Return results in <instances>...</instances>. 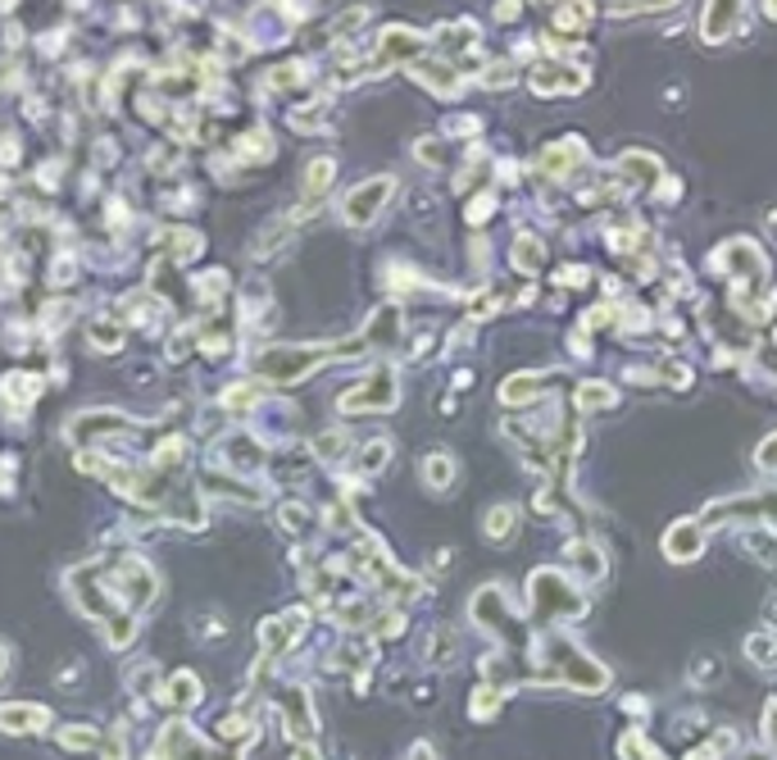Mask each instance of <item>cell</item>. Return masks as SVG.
Masks as SVG:
<instances>
[{
  "label": "cell",
  "instance_id": "1",
  "mask_svg": "<svg viewBox=\"0 0 777 760\" xmlns=\"http://www.w3.org/2000/svg\"><path fill=\"white\" fill-rule=\"evenodd\" d=\"M582 611H587V597L568 578H559L555 569H536L532 574V615L536 620L568 624V620H582Z\"/></svg>",
  "mask_w": 777,
  "mask_h": 760
},
{
  "label": "cell",
  "instance_id": "2",
  "mask_svg": "<svg viewBox=\"0 0 777 760\" xmlns=\"http://www.w3.org/2000/svg\"><path fill=\"white\" fill-rule=\"evenodd\" d=\"M741 14H745V0H710L701 19L705 41H728L741 28Z\"/></svg>",
  "mask_w": 777,
  "mask_h": 760
},
{
  "label": "cell",
  "instance_id": "3",
  "mask_svg": "<svg viewBox=\"0 0 777 760\" xmlns=\"http://www.w3.org/2000/svg\"><path fill=\"white\" fill-rule=\"evenodd\" d=\"M386 196H392V179H373L359 192H350L346 196V223H369L386 206Z\"/></svg>",
  "mask_w": 777,
  "mask_h": 760
},
{
  "label": "cell",
  "instance_id": "4",
  "mask_svg": "<svg viewBox=\"0 0 777 760\" xmlns=\"http://www.w3.org/2000/svg\"><path fill=\"white\" fill-rule=\"evenodd\" d=\"M392 401H396V378L382 369V373H373V378H369L365 388H355L342 405H346V410H386Z\"/></svg>",
  "mask_w": 777,
  "mask_h": 760
},
{
  "label": "cell",
  "instance_id": "5",
  "mask_svg": "<svg viewBox=\"0 0 777 760\" xmlns=\"http://www.w3.org/2000/svg\"><path fill=\"white\" fill-rule=\"evenodd\" d=\"M701 528H705V524H695V519L673 524L668 534H664V555H673V561H691V555L705 547V534H701Z\"/></svg>",
  "mask_w": 777,
  "mask_h": 760
},
{
  "label": "cell",
  "instance_id": "6",
  "mask_svg": "<svg viewBox=\"0 0 777 760\" xmlns=\"http://www.w3.org/2000/svg\"><path fill=\"white\" fill-rule=\"evenodd\" d=\"M423 478H428L432 492H446L455 483V461H451V455H428V461H423Z\"/></svg>",
  "mask_w": 777,
  "mask_h": 760
},
{
  "label": "cell",
  "instance_id": "7",
  "mask_svg": "<svg viewBox=\"0 0 777 760\" xmlns=\"http://www.w3.org/2000/svg\"><path fill=\"white\" fill-rule=\"evenodd\" d=\"M777 628L768 633H755V638H745V651H750V661H755L760 670H773L777 665V638H773Z\"/></svg>",
  "mask_w": 777,
  "mask_h": 760
},
{
  "label": "cell",
  "instance_id": "8",
  "mask_svg": "<svg viewBox=\"0 0 777 760\" xmlns=\"http://www.w3.org/2000/svg\"><path fill=\"white\" fill-rule=\"evenodd\" d=\"M587 547L591 542H574V547H568V555L582 565V578H601L605 574V555L601 551H587Z\"/></svg>",
  "mask_w": 777,
  "mask_h": 760
},
{
  "label": "cell",
  "instance_id": "9",
  "mask_svg": "<svg viewBox=\"0 0 777 760\" xmlns=\"http://www.w3.org/2000/svg\"><path fill=\"white\" fill-rule=\"evenodd\" d=\"M514 519H518V511H514V505H496V511L486 515V538L505 542V538H509V528H514Z\"/></svg>",
  "mask_w": 777,
  "mask_h": 760
},
{
  "label": "cell",
  "instance_id": "10",
  "mask_svg": "<svg viewBox=\"0 0 777 760\" xmlns=\"http://www.w3.org/2000/svg\"><path fill=\"white\" fill-rule=\"evenodd\" d=\"M718 678H723V661H718V655H701V661L691 665V683H695V688H714Z\"/></svg>",
  "mask_w": 777,
  "mask_h": 760
},
{
  "label": "cell",
  "instance_id": "11",
  "mask_svg": "<svg viewBox=\"0 0 777 760\" xmlns=\"http://www.w3.org/2000/svg\"><path fill=\"white\" fill-rule=\"evenodd\" d=\"M578 396H582V410H609L614 405V388H605V383H587Z\"/></svg>",
  "mask_w": 777,
  "mask_h": 760
},
{
  "label": "cell",
  "instance_id": "12",
  "mask_svg": "<svg viewBox=\"0 0 777 760\" xmlns=\"http://www.w3.org/2000/svg\"><path fill=\"white\" fill-rule=\"evenodd\" d=\"M386 455H392V446H386V442H373L365 455H359V474H373V469H382V465H386Z\"/></svg>",
  "mask_w": 777,
  "mask_h": 760
},
{
  "label": "cell",
  "instance_id": "13",
  "mask_svg": "<svg viewBox=\"0 0 777 760\" xmlns=\"http://www.w3.org/2000/svg\"><path fill=\"white\" fill-rule=\"evenodd\" d=\"M432 661L436 665L455 661V638H451V633H436V638H432Z\"/></svg>",
  "mask_w": 777,
  "mask_h": 760
},
{
  "label": "cell",
  "instance_id": "14",
  "mask_svg": "<svg viewBox=\"0 0 777 760\" xmlns=\"http://www.w3.org/2000/svg\"><path fill=\"white\" fill-rule=\"evenodd\" d=\"M755 461H760L764 469H777V433H773V438L760 446V455H755Z\"/></svg>",
  "mask_w": 777,
  "mask_h": 760
},
{
  "label": "cell",
  "instance_id": "15",
  "mask_svg": "<svg viewBox=\"0 0 777 760\" xmlns=\"http://www.w3.org/2000/svg\"><path fill=\"white\" fill-rule=\"evenodd\" d=\"M764 724H768V743L777 747V701L768 706V715H764Z\"/></svg>",
  "mask_w": 777,
  "mask_h": 760
},
{
  "label": "cell",
  "instance_id": "16",
  "mask_svg": "<svg viewBox=\"0 0 777 760\" xmlns=\"http://www.w3.org/2000/svg\"><path fill=\"white\" fill-rule=\"evenodd\" d=\"M764 615H768V628H777V592L768 597V605H764Z\"/></svg>",
  "mask_w": 777,
  "mask_h": 760
},
{
  "label": "cell",
  "instance_id": "17",
  "mask_svg": "<svg viewBox=\"0 0 777 760\" xmlns=\"http://www.w3.org/2000/svg\"><path fill=\"white\" fill-rule=\"evenodd\" d=\"M768 14H773V19H777V0H768Z\"/></svg>",
  "mask_w": 777,
  "mask_h": 760
},
{
  "label": "cell",
  "instance_id": "18",
  "mask_svg": "<svg viewBox=\"0 0 777 760\" xmlns=\"http://www.w3.org/2000/svg\"><path fill=\"white\" fill-rule=\"evenodd\" d=\"M0 670H5V651H0Z\"/></svg>",
  "mask_w": 777,
  "mask_h": 760
}]
</instances>
